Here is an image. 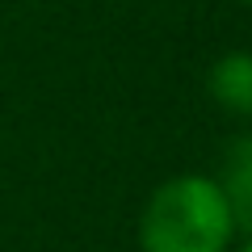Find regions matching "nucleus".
<instances>
[{
  "mask_svg": "<svg viewBox=\"0 0 252 252\" xmlns=\"http://www.w3.org/2000/svg\"><path fill=\"white\" fill-rule=\"evenodd\" d=\"M135 235L143 252H231L235 219L215 177L177 172L147 193Z\"/></svg>",
  "mask_w": 252,
  "mask_h": 252,
  "instance_id": "obj_1",
  "label": "nucleus"
},
{
  "mask_svg": "<svg viewBox=\"0 0 252 252\" xmlns=\"http://www.w3.org/2000/svg\"><path fill=\"white\" fill-rule=\"evenodd\" d=\"M206 93L223 114L252 118V51H227L210 63Z\"/></svg>",
  "mask_w": 252,
  "mask_h": 252,
  "instance_id": "obj_2",
  "label": "nucleus"
},
{
  "mask_svg": "<svg viewBox=\"0 0 252 252\" xmlns=\"http://www.w3.org/2000/svg\"><path fill=\"white\" fill-rule=\"evenodd\" d=\"M219 189H223L227 206H231L235 231L252 235V135L231 139V147L223 152V168H219Z\"/></svg>",
  "mask_w": 252,
  "mask_h": 252,
  "instance_id": "obj_3",
  "label": "nucleus"
},
{
  "mask_svg": "<svg viewBox=\"0 0 252 252\" xmlns=\"http://www.w3.org/2000/svg\"><path fill=\"white\" fill-rule=\"evenodd\" d=\"M235 252H252V235H248V240H244V244H240V248H235Z\"/></svg>",
  "mask_w": 252,
  "mask_h": 252,
  "instance_id": "obj_4",
  "label": "nucleus"
},
{
  "mask_svg": "<svg viewBox=\"0 0 252 252\" xmlns=\"http://www.w3.org/2000/svg\"><path fill=\"white\" fill-rule=\"evenodd\" d=\"M244 4H252V0H244Z\"/></svg>",
  "mask_w": 252,
  "mask_h": 252,
  "instance_id": "obj_5",
  "label": "nucleus"
}]
</instances>
